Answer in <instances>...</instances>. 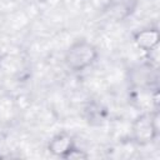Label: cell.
Listing matches in <instances>:
<instances>
[{
  "label": "cell",
  "instance_id": "277c9868",
  "mask_svg": "<svg viewBox=\"0 0 160 160\" xmlns=\"http://www.w3.org/2000/svg\"><path fill=\"white\" fill-rule=\"evenodd\" d=\"M75 146L72 138L66 132H60L55 135L48 144V150L59 158H65V155Z\"/></svg>",
  "mask_w": 160,
  "mask_h": 160
},
{
  "label": "cell",
  "instance_id": "8992f818",
  "mask_svg": "<svg viewBox=\"0 0 160 160\" xmlns=\"http://www.w3.org/2000/svg\"><path fill=\"white\" fill-rule=\"evenodd\" d=\"M88 158V154L84 151V150H80V149H78L76 146H74L66 155H65V158L64 159H86Z\"/></svg>",
  "mask_w": 160,
  "mask_h": 160
},
{
  "label": "cell",
  "instance_id": "6da1fadb",
  "mask_svg": "<svg viewBox=\"0 0 160 160\" xmlns=\"http://www.w3.org/2000/svg\"><path fill=\"white\" fill-rule=\"evenodd\" d=\"M99 52L95 45L84 39L76 40L65 52V64L71 71H84L96 61Z\"/></svg>",
  "mask_w": 160,
  "mask_h": 160
},
{
  "label": "cell",
  "instance_id": "7a4b0ae2",
  "mask_svg": "<svg viewBox=\"0 0 160 160\" xmlns=\"http://www.w3.org/2000/svg\"><path fill=\"white\" fill-rule=\"evenodd\" d=\"M159 112H145L139 115L131 125V139L138 145H148L159 135Z\"/></svg>",
  "mask_w": 160,
  "mask_h": 160
},
{
  "label": "cell",
  "instance_id": "52a82bcc",
  "mask_svg": "<svg viewBox=\"0 0 160 160\" xmlns=\"http://www.w3.org/2000/svg\"><path fill=\"white\" fill-rule=\"evenodd\" d=\"M0 59H1V54H0Z\"/></svg>",
  "mask_w": 160,
  "mask_h": 160
},
{
  "label": "cell",
  "instance_id": "3957f363",
  "mask_svg": "<svg viewBox=\"0 0 160 160\" xmlns=\"http://www.w3.org/2000/svg\"><path fill=\"white\" fill-rule=\"evenodd\" d=\"M159 40H160V34L158 28H144L134 32V42L135 45L141 49L145 52H150L159 46Z\"/></svg>",
  "mask_w": 160,
  "mask_h": 160
},
{
  "label": "cell",
  "instance_id": "5b68a950",
  "mask_svg": "<svg viewBox=\"0 0 160 160\" xmlns=\"http://www.w3.org/2000/svg\"><path fill=\"white\" fill-rule=\"evenodd\" d=\"M135 4H136L135 0H120V1L115 0L110 5V9L108 10L109 15L114 18L115 20H122L132 12Z\"/></svg>",
  "mask_w": 160,
  "mask_h": 160
}]
</instances>
